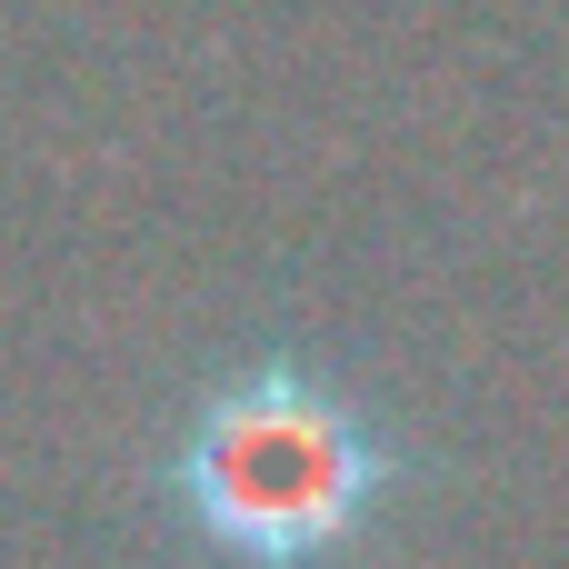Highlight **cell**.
Wrapping results in <instances>:
<instances>
[{
    "mask_svg": "<svg viewBox=\"0 0 569 569\" xmlns=\"http://www.w3.org/2000/svg\"><path fill=\"white\" fill-rule=\"evenodd\" d=\"M160 480L220 569H330L380 530L410 460L340 380L300 360H250L190 410Z\"/></svg>",
    "mask_w": 569,
    "mask_h": 569,
    "instance_id": "6da1fadb",
    "label": "cell"
}]
</instances>
